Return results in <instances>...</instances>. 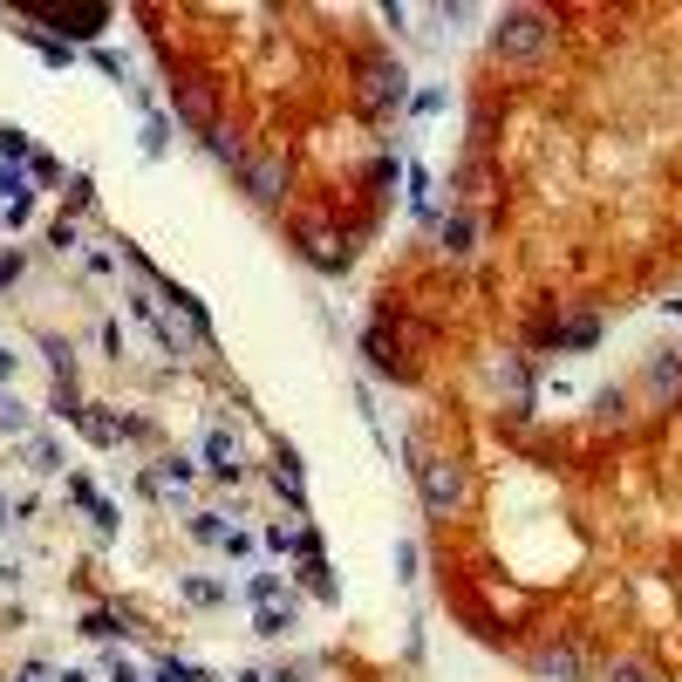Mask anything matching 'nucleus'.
<instances>
[{
	"instance_id": "nucleus-1",
	"label": "nucleus",
	"mask_w": 682,
	"mask_h": 682,
	"mask_svg": "<svg viewBox=\"0 0 682 682\" xmlns=\"http://www.w3.org/2000/svg\"><path fill=\"white\" fill-rule=\"evenodd\" d=\"M492 48L505 62H532V55H546L553 48V21L539 14V7H505L492 28Z\"/></svg>"
},
{
	"instance_id": "nucleus-2",
	"label": "nucleus",
	"mask_w": 682,
	"mask_h": 682,
	"mask_svg": "<svg viewBox=\"0 0 682 682\" xmlns=\"http://www.w3.org/2000/svg\"><path fill=\"white\" fill-rule=\"evenodd\" d=\"M417 478H423V505H430V512H457V505H464V464L430 457V464H417Z\"/></svg>"
},
{
	"instance_id": "nucleus-3",
	"label": "nucleus",
	"mask_w": 682,
	"mask_h": 682,
	"mask_svg": "<svg viewBox=\"0 0 682 682\" xmlns=\"http://www.w3.org/2000/svg\"><path fill=\"white\" fill-rule=\"evenodd\" d=\"M239 185L253 191L260 205H280V198H287V164H280V157H253V151H246V164H239Z\"/></svg>"
},
{
	"instance_id": "nucleus-4",
	"label": "nucleus",
	"mask_w": 682,
	"mask_h": 682,
	"mask_svg": "<svg viewBox=\"0 0 682 682\" xmlns=\"http://www.w3.org/2000/svg\"><path fill=\"white\" fill-rule=\"evenodd\" d=\"M198 464H205L212 478H239V437H232V430H212V437L198 444Z\"/></svg>"
},
{
	"instance_id": "nucleus-5",
	"label": "nucleus",
	"mask_w": 682,
	"mask_h": 682,
	"mask_svg": "<svg viewBox=\"0 0 682 682\" xmlns=\"http://www.w3.org/2000/svg\"><path fill=\"white\" fill-rule=\"evenodd\" d=\"M191 478H198V464H191V457H164V464H157V471L144 478V485H151V492L164 498V492H185Z\"/></svg>"
},
{
	"instance_id": "nucleus-6",
	"label": "nucleus",
	"mask_w": 682,
	"mask_h": 682,
	"mask_svg": "<svg viewBox=\"0 0 682 682\" xmlns=\"http://www.w3.org/2000/svg\"><path fill=\"white\" fill-rule=\"evenodd\" d=\"M369 103H376V110L403 103V69H389V62H369Z\"/></svg>"
},
{
	"instance_id": "nucleus-7",
	"label": "nucleus",
	"mask_w": 682,
	"mask_h": 682,
	"mask_svg": "<svg viewBox=\"0 0 682 682\" xmlns=\"http://www.w3.org/2000/svg\"><path fill=\"white\" fill-rule=\"evenodd\" d=\"M0 205H35L28 171H21V164H7V157H0Z\"/></svg>"
},
{
	"instance_id": "nucleus-8",
	"label": "nucleus",
	"mask_w": 682,
	"mask_h": 682,
	"mask_svg": "<svg viewBox=\"0 0 682 682\" xmlns=\"http://www.w3.org/2000/svg\"><path fill=\"white\" fill-rule=\"evenodd\" d=\"M48 28H62V35H76V41H96V35H103V7H82V14H55Z\"/></svg>"
},
{
	"instance_id": "nucleus-9",
	"label": "nucleus",
	"mask_w": 682,
	"mask_h": 682,
	"mask_svg": "<svg viewBox=\"0 0 682 682\" xmlns=\"http://www.w3.org/2000/svg\"><path fill=\"white\" fill-rule=\"evenodd\" d=\"M239 526H226V512H191V539L198 546H226Z\"/></svg>"
},
{
	"instance_id": "nucleus-10",
	"label": "nucleus",
	"mask_w": 682,
	"mask_h": 682,
	"mask_svg": "<svg viewBox=\"0 0 682 682\" xmlns=\"http://www.w3.org/2000/svg\"><path fill=\"white\" fill-rule=\"evenodd\" d=\"M178 594H185L191 607H219V601H226V587H219V580H205V573H185V580H178Z\"/></svg>"
},
{
	"instance_id": "nucleus-11",
	"label": "nucleus",
	"mask_w": 682,
	"mask_h": 682,
	"mask_svg": "<svg viewBox=\"0 0 682 682\" xmlns=\"http://www.w3.org/2000/svg\"><path fill=\"white\" fill-rule=\"evenodd\" d=\"M273 485L294 498V505L307 498V485H301V457H294V451H280V464H273Z\"/></svg>"
},
{
	"instance_id": "nucleus-12",
	"label": "nucleus",
	"mask_w": 682,
	"mask_h": 682,
	"mask_svg": "<svg viewBox=\"0 0 682 682\" xmlns=\"http://www.w3.org/2000/svg\"><path fill=\"white\" fill-rule=\"evenodd\" d=\"M307 260L321 266V273H341V266H348V253H335V239H328V232H307Z\"/></svg>"
},
{
	"instance_id": "nucleus-13",
	"label": "nucleus",
	"mask_w": 682,
	"mask_h": 682,
	"mask_svg": "<svg viewBox=\"0 0 682 682\" xmlns=\"http://www.w3.org/2000/svg\"><path fill=\"white\" fill-rule=\"evenodd\" d=\"M280 594H287V573H253V580H246V601L253 607H273Z\"/></svg>"
},
{
	"instance_id": "nucleus-14",
	"label": "nucleus",
	"mask_w": 682,
	"mask_h": 682,
	"mask_svg": "<svg viewBox=\"0 0 682 682\" xmlns=\"http://www.w3.org/2000/svg\"><path fill=\"white\" fill-rule=\"evenodd\" d=\"M648 389H669V396H676L682 389V355H655V362H648Z\"/></svg>"
},
{
	"instance_id": "nucleus-15",
	"label": "nucleus",
	"mask_w": 682,
	"mask_h": 682,
	"mask_svg": "<svg viewBox=\"0 0 682 682\" xmlns=\"http://www.w3.org/2000/svg\"><path fill=\"white\" fill-rule=\"evenodd\" d=\"M69 498H82V505H89V519H96V526H103V532H116V505H110V498H96V492H89V485H82V478H76V485H69Z\"/></svg>"
},
{
	"instance_id": "nucleus-16",
	"label": "nucleus",
	"mask_w": 682,
	"mask_h": 682,
	"mask_svg": "<svg viewBox=\"0 0 682 682\" xmlns=\"http://www.w3.org/2000/svg\"><path fill=\"white\" fill-rule=\"evenodd\" d=\"M287 628H294V601H287V607L273 601V607H260V614H253V635H287Z\"/></svg>"
},
{
	"instance_id": "nucleus-17",
	"label": "nucleus",
	"mask_w": 682,
	"mask_h": 682,
	"mask_svg": "<svg viewBox=\"0 0 682 682\" xmlns=\"http://www.w3.org/2000/svg\"><path fill=\"white\" fill-rule=\"evenodd\" d=\"M151 682H212V676H205L198 662H178V655H171V662H157V669H151Z\"/></svg>"
},
{
	"instance_id": "nucleus-18",
	"label": "nucleus",
	"mask_w": 682,
	"mask_h": 682,
	"mask_svg": "<svg viewBox=\"0 0 682 682\" xmlns=\"http://www.w3.org/2000/svg\"><path fill=\"white\" fill-rule=\"evenodd\" d=\"M539 669H546V676H560V682H573V676H580V655H573V648H546V655H539Z\"/></svg>"
},
{
	"instance_id": "nucleus-19",
	"label": "nucleus",
	"mask_w": 682,
	"mask_h": 682,
	"mask_svg": "<svg viewBox=\"0 0 682 682\" xmlns=\"http://www.w3.org/2000/svg\"><path fill=\"white\" fill-rule=\"evenodd\" d=\"M444 253H451V260H464V253H471V219H464V212H457V219H444Z\"/></svg>"
},
{
	"instance_id": "nucleus-20",
	"label": "nucleus",
	"mask_w": 682,
	"mask_h": 682,
	"mask_svg": "<svg viewBox=\"0 0 682 682\" xmlns=\"http://www.w3.org/2000/svg\"><path fill=\"white\" fill-rule=\"evenodd\" d=\"M553 341H560V348H594V341H601V321H573V328H553Z\"/></svg>"
},
{
	"instance_id": "nucleus-21",
	"label": "nucleus",
	"mask_w": 682,
	"mask_h": 682,
	"mask_svg": "<svg viewBox=\"0 0 682 682\" xmlns=\"http://www.w3.org/2000/svg\"><path fill=\"white\" fill-rule=\"evenodd\" d=\"M28 464H35L41 478H55V471H62V451H55L48 437H28Z\"/></svg>"
},
{
	"instance_id": "nucleus-22",
	"label": "nucleus",
	"mask_w": 682,
	"mask_h": 682,
	"mask_svg": "<svg viewBox=\"0 0 682 682\" xmlns=\"http://www.w3.org/2000/svg\"><path fill=\"white\" fill-rule=\"evenodd\" d=\"M410 212L430 219V171H423V164H410Z\"/></svg>"
},
{
	"instance_id": "nucleus-23",
	"label": "nucleus",
	"mask_w": 682,
	"mask_h": 682,
	"mask_svg": "<svg viewBox=\"0 0 682 682\" xmlns=\"http://www.w3.org/2000/svg\"><path fill=\"white\" fill-rule=\"evenodd\" d=\"M82 635H89V642H116V614L89 607V614H82Z\"/></svg>"
},
{
	"instance_id": "nucleus-24",
	"label": "nucleus",
	"mask_w": 682,
	"mask_h": 682,
	"mask_svg": "<svg viewBox=\"0 0 682 682\" xmlns=\"http://www.w3.org/2000/svg\"><path fill=\"white\" fill-rule=\"evenodd\" d=\"M0 430H14V437H21V430H28V410H21V403H14V396H7V389H0Z\"/></svg>"
},
{
	"instance_id": "nucleus-25",
	"label": "nucleus",
	"mask_w": 682,
	"mask_h": 682,
	"mask_svg": "<svg viewBox=\"0 0 682 682\" xmlns=\"http://www.w3.org/2000/svg\"><path fill=\"white\" fill-rule=\"evenodd\" d=\"M28 178H35V185H55V178H62V164H55V157H28Z\"/></svg>"
},
{
	"instance_id": "nucleus-26",
	"label": "nucleus",
	"mask_w": 682,
	"mask_h": 682,
	"mask_svg": "<svg viewBox=\"0 0 682 682\" xmlns=\"http://www.w3.org/2000/svg\"><path fill=\"white\" fill-rule=\"evenodd\" d=\"M607 682H655V669H642V662H621V669H607Z\"/></svg>"
},
{
	"instance_id": "nucleus-27",
	"label": "nucleus",
	"mask_w": 682,
	"mask_h": 682,
	"mask_svg": "<svg viewBox=\"0 0 682 682\" xmlns=\"http://www.w3.org/2000/svg\"><path fill=\"white\" fill-rule=\"evenodd\" d=\"M307 580H314V594H321V601H335V580H328V567H321V560H307Z\"/></svg>"
},
{
	"instance_id": "nucleus-28",
	"label": "nucleus",
	"mask_w": 682,
	"mask_h": 682,
	"mask_svg": "<svg viewBox=\"0 0 682 682\" xmlns=\"http://www.w3.org/2000/svg\"><path fill=\"white\" fill-rule=\"evenodd\" d=\"M28 212H35V205H0V226L21 232V226H28Z\"/></svg>"
},
{
	"instance_id": "nucleus-29",
	"label": "nucleus",
	"mask_w": 682,
	"mask_h": 682,
	"mask_svg": "<svg viewBox=\"0 0 682 682\" xmlns=\"http://www.w3.org/2000/svg\"><path fill=\"white\" fill-rule=\"evenodd\" d=\"M48 239H55V253H69V246H76V219H55V232H48Z\"/></svg>"
},
{
	"instance_id": "nucleus-30",
	"label": "nucleus",
	"mask_w": 682,
	"mask_h": 682,
	"mask_svg": "<svg viewBox=\"0 0 682 682\" xmlns=\"http://www.w3.org/2000/svg\"><path fill=\"white\" fill-rule=\"evenodd\" d=\"M110 682H144V676H137V669H130L123 655H110Z\"/></svg>"
},
{
	"instance_id": "nucleus-31",
	"label": "nucleus",
	"mask_w": 682,
	"mask_h": 682,
	"mask_svg": "<svg viewBox=\"0 0 682 682\" xmlns=\"http://www.w3.org/2000/svg\"><path fill=\"white\" fill-rule=\"evenodd\" d=\"M14 682H48V669H41V662H28V669H21Z\"/></svg>"
},
{
	"instance_id": "nucleus-32",
	"label": "nucleus",
	"mask_w": 682,
	"mask_h": 682,
	"mask_svg": "<svg viewBox=\"0 0 682 682\" xmlns=\"http://www.w3.org/2000/svg\"><path fill=\"white\" fill-rule=\"evenodd\" d=\"M14 376V348H0V382Z\"/></svg>"
},
{
	"instance_id": "nucleus-33",
	"label": "nucleus",
	"mask_w": 682,
	"mask_h": 682,
	"mask_svg": "<svg viewBox=\"0 0 682 682\" xmlns=\"http://www.w3.org/2000/svg\"><path fill=\"white\" fill-rule=\"evenodd\" d=\"M55 682H89V676H82V669H62V676H55Z\"/></svg>"
},
{
	"instance_id": "nucleus-34",
	"label": "nucleus",
	"mask_w": 682,
	"mask_h": 682,
	"mask_svg": "<svg viewBox=\"0 0 682 682\" xmlns=\"http://www.w3.org/2000/svg\"><path fill=\"white\" fill-rule=\"evenodd\" d=\"M7 519H14V505H7V498H0V532H7Z\"/></svg>"
}]
</instances>
